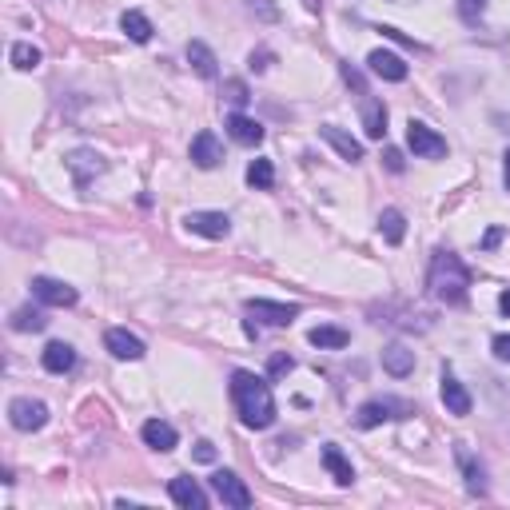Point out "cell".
<instances>
[{
	"mask_svg": "<svg viewBox=\"0 0 510 510\" xmlns=\"http://www.w3.org/2000/svg\"><path fill=\"white\" fill-rule=\"evenodd\" d=\"M224 92H227V100H232L236 108H244V104L252 100V96H247V84H244V80H227V84H224Z\"/></svg>",
	"mask_w": 510,
	"mask_h": 510,
	"instance_id": "33",
	"label": "cell"
},
{
	"mask_svg": "<svg viewBox=\"0 0 510 510\" xmlns=\"http://www.w3.org/2000/svg\"><path fill=\"white\" fill-rule=\"evenodd\" d=\"M64 163H69L72 180H76L80 188H88L92 180L104 172V160L96 156V152H88V148H76V152H69V160H64Z\"/></svg>",
	"mask_w": 510,
	"mask_h": 510,
	"instance_id": "13",
	"label": "cell"
},
{
	"mask_svg": "<svg viewBox=\"0 0 510 510\" xmlns=\"http://www.w3.org/2000/svg\"><path fill=\"white\" fill-rule=\"evenodd\" d=\"M120 28L128 32V41H136V44H148V41H152V32H156L148 16L136 13V8H128V13L120 16Z\"/></svg>",
	"mask_w": 510,
	"mask_h": 510,
	"instance_id": "24",
	"label": "cell"
},
{
	"mask_svg": "<svg viewBox=\"0 0 510 510\" xmlns=\"http://www.w3.org/2000/svg\"><path fill=\"white\" fill-rule=\"evenodd\" d=\"M247 184L259 188V191H267L275 184V163L272 160H252V163H247Z\"/></svg>",
	"mask_w": 510,
	"mask_h": 510,
	"instance_id": "27",
	"label": "cell"
},
{
	"mask_svg": "<svg viewBox=\"0 0 510 510\" xmlns=\"http://www.w3.org/2000/svg\"><path fill=\"white\" fill-rule=\"evenodd\" d=\"M208 483H211V490H216V498L224 506H232V510H247V506H252V490H247V483L236 475V470H216Z\"/></svg>",
	"mask_w": 510,
	"mask_h": 510,
	"instance_id": "4",
	"label": "cell"
},
{
	"mask_svg": "<svg viewBox=\"0 0 510 510\" xmlns=\"http://www.w3.org/2000/svg\"><path fill=\"white\" fill-rule=\"evenodd\" d=\"M232 403H236V415L244 427L252 431H267L275 422V394L272 383L259 379L252 371H232Z\"/></svg>",
	"mask_w": 510,
	"mask_h": 510,
	"instance_id": "1",
	"label": "cell"
},
{
	"mask_svg": "<svg viewBox=\"0 0 510 510\" xmlns=\"http://www.w3.org/2000/svg\"><path fill=\"white\" fill-rule=\"evenodd\" d=\"M41 363H44V371H52V375H64V371H72L76 367V351H72V343H48L44 355H41Z\"/></svg>",
	"mask_w": 510,
	"mask_h": 510,
	"instance_id": "22",
	"label": "cell"
},
{
	"mask_svg": "<svg viewBox=\"0 0 510 510\" xmlns=\"http://www.w3.org/2000/svg\"><path fill=\"white\" fill-rule=\"evenodd\" d=\"M498 311H503V315H510V292H503V295H498Z\"/></svg>",
	"mask_w": 510,
	"mask_h": 510,
	"instance_id": "41",
	"label": "cell"
},
{
	"mask_svg": "<svg viewBox=\"0 0 510 510\" xmlns=\"http://www.w3.org/2000/svg\"><path fill=\"white\" fill-rule=\"evenodd\" d=\"M267 69H272V52H252V72H267Z\"/></svg>",
	"mask_w": 510,
	"mask_h": 510,
	"instance_id": "38",
	"label": "cell"
},
{
	"mask_svg": "<svg viewBox=\"0 0 510 510\" xmlns=\"http://www.w3.org/2000/svg\"><path fill=\"white\" fill-rule=\"evenodd\" d=\"M383 371L394 375V379H407V375L415 371V351L403 348V343H391V348L383 351Z\"/></svg>",
	"mask_w": 510,
	"mask_h": 510,
	"instance_id": "19",
	"label": "cell"
},
{
	"mask_svg": "<svg viewBox=\"0 0 510 510\" xmlns=\"http://www.w3.org/2000/svg\"><path fill=\"white\" fill-rule=\"evenodd\" d=\"M307 5H311V8H315V0H307Z\"/></svg>",
	"mask_w": 510,
	"mask_h": 510,
	"instance_id": "43",
	"label": "cell"
},
{
	"mask_svg": "<svg viewBox=\"0 0 510 510\" xmlns=\"http://www.w3.org/2000/svg\"><path fill=\"white\" fill-rule=\"evenodd\" d=\"M184 227L204 239H224L232 232V219H227L224 211H191V216H184Z\"/></svg>",
	"mask_w": 510,
	"mask_h": 510,
	"instance_id": "10",
	"label": "cell"
},
{
	"mask_svg": "<svg viewBox=\"0 0 510 510\" xmlns=\"http://www.w3.org/2000/svg\"><path fill=\"white\" fill-rule=\"evenodd\" d=\"M503 184H506V191H510V152L503 156Z\"/></svg>",
	"mask_w": 510,
	"mask_h": 510,
	"instance_id": "40",
	"label": "cell"
},
{
	"mask_svg": "<svg viewBox=\"0 0 510 510\" xmlns=\"http://www.w3.org/2000/svg\"><path fill=\"white\" fill-rule=\"evenodd\" d=\"M32 295L44 307H72L76 300H80L72 283H64V279H48V275H36L32 279Z\"/></svg>",
	"mask_w": 510,
	"mask_h": 510,
	"instance_id": "7",
	"label": "cell"
},
{
	"mask_svg": "<svg viewBox=\"0 0 510 510\" xmlns=\"http://www.w3.org/2000/svg\"><path fill=\"white\" fill-rule=\"evenodd\" d=\"M490 348H495V355L503 363H510V335H495V343H490Z\"/></svg>",
	"mask_w": 510,
	"mask_h": 510,
	"instance_id": "35",
	"label": "cell"
},
{
	"mask_svg": "<svg viewBox=\"0 0 510 510\" xmlns=\"http://www.w3.org/2000/svg\"><path fill=\"white\" fill-rule=\"evenodd\" d=\"M191 163H196V168H204V172H211V168H219V163H224V148H219L216 132H199V136L191 140Z\"/></svg>",
	"mask_w": 510,
	"mask_h": 510,
	"instance_id": "16",
	"label": "cell"
},
{
	"mask_svg": "<svg viewBox=\"0 0 510 510\" xmlns=\"http://www.w3.org/2000/svg\"><path fill=\"white\" fill-rule=\"evenodd\" d=\"M295 371V359L292 355H272V359H267V375H272V379H283V375H292Z\"/></svg>",
	"mask_w": 510,
	"mask_h": 510,
	"instance_id": "32",
	"label": "cell"
},
{
	"mask_svg": "<svg viewBox=\"0 0 510 510\" xmlns=\"http://www.w3.org/2000/svg\"><path fill=\"white\" fill-rule=\"evenodd\" d=\"M439 394H442V407H447V415H459V419L470 415V391H467L450 371H442V387H439Z\"/></svg>",
	"mask_w": 510,
	"mask_h": 510,
	"instance_id": "14",
	"label": "cell"
},
{
	"mask_svg": "<svg viewBox=\"0 0 510 510\" xmlns=\"http://www.w3.org/2000/svg\"><path fill=\"white\" fill-rule=\"evenodd\" d=\"M383 163H387V172L399 176V172H403V152L399 148H387V152H383Z\"/></svg>",
	"mask_w": 510,
	"mask_h": 510,
	"instance_id": "34",
	"label": "cell"
},
{
	"mask_svg": "<svg viewBox=\"0 0 510 510\" xmlns=\"http://www.w3.org/2000/svg\"><path fill=\"white\" fill-rule=\"evenodd\" d=\"M459 463H463V475H467V490H470V495H487V478H483V467H478L475 459L467 455V450H459Z\"/></svg>",
	"mask_w": 510,
	"mask_h": 510,
	"instance_id": "29",
	"label": "cell"
},
{
	"mask_svg": "<svg viewBox=\"0 0 510 510\" xmlns=\"http://www.w3.org/2000/svg\"><path fill=\"white\" fill-rule=\"evenodd\" d=\"M307 339H311V348H320V351H343L351 343V335L343 331V327L320 323V327H311V331H307Z\"/></svg>",
	"mask_w": 510,
	"mask_h": 510,
	"instance_id": "20",
	"label": "cell"
},
{
	"mask_svg": "<svg viewBox=\"0 0 510 510\" xmlns=\"http://www.w3.org/2000/svg\"><path fill=\"white\" fill-rule=\"evenodd\" d=\"M224 128H227V136H232L236 144H244V148L264 144V124L252 120V116H244V112H232V116L224 120Z\"/></svg>",
	"mask_w": 510,
	"mask_h": 510,
	"instance_id": "15",
	"label": "cell"
},
{
	"mask_svg": "<svg viewBox=\"0 0 510 510\" xmlns=\"http://www.w3.org/2000/svg\"><path fill=\"white\" fill-rule=\"evenodd\" d=\"M8 422H13L16 431H24V435H32V431H41L48 422V407L41 399H28V394H21V399L8 403Z\"/></svg>",
	"mask_w": 510,
	"mask_h": 510,
	"instance_id": "6",
	"label": "cell"
},
{
	"mask_svg": "<svg viewBox=\"0 0 510 510\" xmlns=\"http://www.w3.org/2000/svg\"><path fill=\"white\" fill-rule=\"evenodd\" d=\"M8 60H13V69L32 72L36 64H41V48H36V44H28V41H21V44H13V52H8Z\"/></svg>",
	"mask_w": 510,
	"mask_h": 510,
	"instance_id": "28",
	"label": "cell"
},
{
	"mask_svg": "<svg viewBox=\"0 0 510 510\" xmlns=\"http://www.w3.org/2000/svg\"><path fill=\"white\" fill-rule=\"evenodd\" d=\"M487 13V0H459V16H463V24H478Z\"/></svg>",
	"mask_w": 510,
	"mask_h": 510,
	"instance_id": "31",
	"label": "cell"
},
{
	"mask_svg": "<svg viewBox=\"0 0 510 510\" xmlns=\"http://www.w3.org/2000/svg\"><path fill=\"white\" fill-rule=\"evenodd\" d=\"M196 459H199V463H216V447H211L208 439L196 442Z\"/></svg>",
	"mask_w": 510,
	"mask_h": 510,
	"instance_id": "37",
	"label": "cell"
},
{
	"mask_svg": "<svg viewBox=\"0 0 510 510\" xmlns=\"http://www.w3.org/2000/svg\"><path fill=\"white\" fill-rule=\"evenodd\" d=\"M244 307H247L252 320H264L267 327H287V323H295V315H300L295 303H275V300H247Z\"/></svg>",
	"mask_w": 510,
	"mask_h": 510,
	"instance_id": "8",
	"label": "cell"
},
{
	"mask_svg": "<svg viewBox=\"0 0 510 510\" xmlns=\"http://www.w3.org/2000/svg\"><path fill=\"white\" fill-rule=\"evenodd\" d=\"M367 69L379 76V80H387V84H403L407 80V60H403L399 52H387V48H375V52L367 56Z\"/></svg>",
	"mask_w": 510,
	"mask_h": 510,
	"instance_id": "9",
	"label": "cell"
},
{
	"mask_svg": "<svg viewBox=\"0 0 510 510\" xmlns=\"http://www.w3.org/2000/svg\"><path fill=\"white\" fill-rule=\"evenodd\" d=\"M323 467L331 470V478H335L339 487H351V483H355V467L348 463V455H343L335 442H327V447H323Z\"/></svg>",
	"mask_w": 510,
	"mask_h": 510,
	"instance_id": "23",
	"label": "cell"
},
{
	"mask_svg": "<svg viewBox=\"0 0 510 510\" xmlns=\"http://www.w3.org/2000/svg\"><path fill=\"white\" fill-rule=\"evenodd\" d=\"M379 32H383V36H387V41H399V44H407V48H419L415 41H407V36H403V32H399V28H391V24H379Z\"/></svg>",
	"mask_w": 510,
	"mask_h": 510,
	"instance_id": "36",
	"label": "cell"
},
{
	"mask_svg": "<svg viewBox=\"0 0 510 510\" xmlns=\"http://www.w3.org/2000/svg\"><path fill=\"white\" fill-rule=\"evenodd\" d=\"M394 5H407V0H394Z\"/></svg>",
	"mask_w": 510,
	"mask_h": 510,
	"instance_id": "42",
	"label": "cell"
},
{
	"mask_svg": "<svg viewBox=\"0 0 510 510\" xmlns=\"http://www.w3.org/2000/svg\"><path fill=\"white\" fill-rule=\"evenodd\" d=\"M407 415H415V407H411L407 399H391V394H383V399H371V403H363V407L355 411V427L371 431V427H379V422L407 419Z\"/></svg>",
	"mask_w": 510,
	"mask_h": 510,
	"instance_id": "3",
	"label": "cell"
},
{
	"mask_svg": "<svg viewBox=\"0 0 510 510\" xmlns=\"http://www.w3.org/2000/svg\"><path fill=\"white\" fill-rule=\"evenodd\" d=\"M168 495H172V503L184 506V510H204V506H208L204 487H199L191 475H176V478H172V483H168Z\"/></svg>",
	"mask_w": 510,
	"mask_h": 510,
	"instance_id": "12",
	"label": "cell"
},
{
	"mask_svg": "<svg viewBox=\"0 0 510 510\" xmlns=\"http://www.w3.org/2000/svg\"><path fill=\"white\" fill-rule=\"evenodd\" d=\"M427 287H431V295H435L439 303H450V307L467 303V295H470V272H467V264L455 252L439 247V252L431 255Z\"/></svg>",
	"mask_w": 510,
	"mask_h": 510,
	"instance_id": "2",
	"label": "cell"
},
{
	"mask_svg": "<svg viewBox=\"0 0 510 510\" xmlns=\"http://www.w3.org/2000/svg\"><path fill=\"white\" fill-rule=\"evenodd\" d=\"M104 348L116 355V359H124V363H140L144 359V339H140V335H132L128 327H112V331L104 335Z\"/></svg>",
	"mask_w": 510,
	"mask_h": 510,
	"instance_id": "11",
	"label": "cell"
},
{
	"mask_svg": "<svg viewBox=\"0 0 510 510\" xmlns=\"http://www.w3.org/2000/svg\"><path fill=\"white\" fill-rule=\"evenodd\" d=\"M407 144H411V152H415L419 160H442L447 156V140L439 136L431 124H422V120H411L407 124Z\"/></svg>",
	"mask_w": 510,
	"mask_h": 510,
	"instance_id": "5",
	"label": "cell"
},
{
	"mask_svg": "<svg viewBox=\"0 0 510 510\" xmlns=\"http://www.w3.org/2000/svg\"><path fill=\"white\" fill-rule=\"evenodd\" d=\"M320 136H323L327 144H331V148H335V152H339V156H343V160H351V163H359V160H363V144H359V140H355V136H351V132H343V128H335V124H323V128H320Z\"/></svg>",
	"mask_w": 510,
	"mask_h": 510,
	"instance_id": "18",
	"label": "cell"
},
{
	"mask_svg": "<svg viewBox=\"0 0 510 510\" xmlns=\"http://www.w3.org/2000/svg\"><path fill=\"white\" fill-rule=\"evenodd\" d=\"M144 442H148L152 450H160V455H168V450H176V442H180V435H176V427L172 422H163V419H148L144 422Z\"/></svg>",
	"mask_w": 510,
	"mask_h": 510,
	"instance_id": "17",
	"label": "cell"
},
{
	"mask_svg": "<svg viewBox=\"0 0 510 510\" xmlns=\"http://www.w3.org/2000/svg\"><path fill=\"white\" fill-rule=\"evenodd\" d=\"M363 128H367L371 140L387 136V108L379 100H363Z\"/></svg>",
	"mask_w": 510,
	"mask_h": 510,
	"instance_id": "25",
	"label": "cell"
},
{
	"mask_svg": "<svg viewBox=\"0 0 510 510\" xmlns=\"http://www.w3.org/2000/svg\"><path fill=\"white\" fill-rule=\"evenodd\" d=\"M188 64L196 69V76H204V80H216V76H219V60H216V52H211L204 41H191L188 44Z\"/></svg>",
	"mask_w": 510,
	"mask_h": 510,
	"instance_id": "21",
	"label": "cell"
},
{
	"mask_svg": "<svg viewBox=\"0 0 510 510\" xmlns=\"http://www.w3.org/2000/svg\"><path fill=\"white\" fill-rule=\"evenodd\" d=\"M379 232L387 244H403V236H407V216H403L399 208H387L379 216Z\"/></svg>",
	"mask_w": 510,
	"mask_h": 510,
	"instance_id": "26",
	"label": "cell"
},
{
	"mask_svg": "<svg viewBox=\"0 0 510 510\" xmlns=\"http://www.w3.org/2000/svg\"><path fill=\"white\" fill-rule=\"evenodd\" d=\"M498 239H503V232H498V227H490L487 239H483V252H490V247H498Z\"/></svg>",
	"mask_w": 510,
	"mask_h": 510,
	"instance_id": "39",
	"label": "cell"
},
{
	"mask_svg": "<svg viewBox=\"0 0 510 510\" xmlns=\"http://www.w3.org/2000/svg\"><path fill=\"white\" fill-rule=\"evenodd\" d=\"M44 311H36V307H21L13 315V331H44Z\"/></svg>",
	"mask_w": 510,
	"mask_h": 510,
	"instance_id": "30",
	"label": "cell"
}]
</instances>
